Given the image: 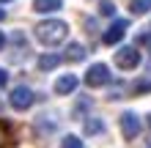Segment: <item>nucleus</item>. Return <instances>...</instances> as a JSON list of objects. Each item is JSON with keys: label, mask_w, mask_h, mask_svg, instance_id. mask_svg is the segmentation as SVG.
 <instances>
[{"label": "nucleus", "mask_w": 151, "mask_h": 148, "mask_svg": "<svg viewBox=\"0 0 151 148\" xmlns=\"http://www.w3.org/2000/svg\"><path fill=\"white\" fill-rule=\"evenodd\" d=\"M118 126H121L124 140H135V137L140 134V129H143V124H140V118H137V112H132V110H127V112L118 118Z\"/></svg>", "instance_id": "4"}, {"label": "nucleus", "mask_w": 151, "mask_h": 148, "mask_svg": "<svg viewBox=\"0 0 151 148\" xmlns=\"http://www.w3.org/2000/svg\"><path fill=\"white\" fill-rule=\"evenodd\" d=\"M99 14L102 16H115V6L110 3V0H102L99 3Z\"/></svg>", "instance_id": "15"}, {"label": "nucleus", "mask_w": 151, "mask_h": 148, "mask_svg": "<svg viewBox=\"0 0 151 148\" xmlns=\"http://www.w3.org/2000/svg\"><path fill=\"white\" fill-rule=\"evenodd\" d=\"M127 30H129V19H113V25H110L107 30H104L102 41H104L107 47H115L124 36H127Z\"/></svg>", "instance_id": "6"}, {"label": "nucleus", "mask_w": 151, "mask_h": 148, "mask_svg": "<svg viewBox=\"0 0 151 148\" xmlns=\"http://www.w3.org/2000/svg\"><path fill=\"white\" fill-rule=\"evenodd\" d=\"M83 80H85L88 88H102V85H107V82L113 80V74H110L107 63H91Z\"/></svg>", "instance_id": "2"}, {"label": "nucleus", "mask_w": 151, "mask_h": 148, "mask_svg": "<svg viewBox=\"0 0 151 148\" xmlns=\"http://www.w3.org/2000/svg\"><path fill=\"white\" fill-rule=\"evenodd\" d=\"M60 55H55V52H47V55H39L36 58V69L39 71H52V69H58L60 66Z\"/></svg>", "instance_id": "8"}, {"label": "nucleus", "mask_w": 151, "mask_h": 148, "mask_svg": "<svg viewBox=\"0 0 151 148\" xmlns=\"http://www.w3.org/2000/svg\"><path fill=\"white\" fill-rule=\"evenodd\" d=\"M60 148H85V145H83V140H80L77 134H66L63 140H60Z\"/></svg>", "instance_id": "14"}, {"label": "nucleus", "mask_w": 151, "mask_h": 148, "mask_svg": "<svg viewBox=\"0 0 151 148\" xmlns=\"http://www.w3.org/2000/svg\"><path fill=\"white\" fill-rule=\"evenodd\" d=\"M77 88V77L74 74H63V77H58L55 85H52V91L58 93V96H66V93H74Z\"/></svg>", "instance_id": "7"}, {"label": "nucleus", "mask_w": 151, "mask_h": 148, "mask_svg": "<svg viewBox=\"0 0 151 148\" xmlns=\"http://www.w3.org/2000/svg\"><path fill=\"white\" fill-rule=\"evenodd\" d=\"M69 36V25L63 19H44L36 25V39L41 41L44 47H58L63 44Z\"/></svg>", "instance_id": "1"}, {"label": "nucleus", "mask_w": 151, "mask_h": 148, "mask_svg": "<svg viewBox=\"0 0 151 148\" xmlns=\"http://www.w3.org/2000/svg\"><path fill=\"white\" fill-rule=\"evenodd\" d=\"M3 47H6V36L0 33V52H3Z\"/></svg>", "instance_id": "17"}, {"label": "nucleus", "mask_w": 151, "mask_h": 148, "mask_svg": "<svg viewBox=\"0 0 151 148\" xmlns=\"http://www.w3.org/2000/svg\"><path fill=\"white\" fill-rule=\"evenodd\" d=\"M129 11L135 14V16L148 14V11H151V0H132V3H129Z\"/></svg>", "instance_id": "12"}, {"label": "nucleus", "mask_w": 151, "mask_h": 148, "mask_svg": "<svg viewBox=\"0 0 151 148\" xmlns=\"http://www.w3.org/2000/svg\"><path fill=\"white\" fill-rule=\"evenodd\" d=\"M88 49L80 44V41H74V44H69L66 52H63V60H69V63H80V60H85Z\"/></svg>", "instance_id": "9"}, {"label": "nucleus", "mask_w": 151, "mask_h": 148, "mask_svg": "<svg viewBox=\"0 0 151 148\" xmlns=\"http://www.w3.org/2000/svg\"><path fill=\"white\" fill-rule=\"evenodd\" d=\"M132 91H135V96H140V93H151V80H146V77L135 80V82H132Z\"/></svg>", "instance_id": "13"}, {"label": "nucleus", "mask_w": 151, "mask_h": 148, "mask_svg": "<svg viewBox=\"0 0 151 148\" xmlns=\"http://www.w3.org/2000/svg\"><path fill=\"white\" fill-rule=\"evenodd\" d=\"M0 19H6V11H3V8H0Z\"/></svg>", "instance_id": "19"}, {"label": "nucleus", "mask_w": 151, "mask_h": 148, "mask_svg": "<svg viewBox=\"0 0 151 148\" xmlns=\"http://www.w3.org/2000/svg\"><path fill=\"white\" fill-rule=\"evenodd\" d=\"M60 6H63V0H33V11H39V14L58 11Z\"/></svg>", "instance_id": "11"}, {"label": "nucleus", "mask_w": 151, "mask_h": 148, "mask_svg": "<svg viewBox=\"0 0 151 148\" xmlns=\"http://www.w3.org/2000/svg\"><path fill=\"white\" fill-rule=\"evenodd\" d=\"M6 82H8V71L0 69V88H6Z\"/></svg>", "instance_id": "16"}, {"label": "nucleus", "mask_w": 151, "mask_h": 148, "mask_svg": "<svg viewBox=\"0 0 151 148\" xmlns=\"http://www.w3.org/2000/svg\"><path fill=\"white\" fill-rule=\"evenodd\" d=\"M146 124H148V126H151V112H148V118H146Z\"/></svg>", "instance_id": "20"}, {"label": "nucleus", "mask_w": 151, "mask_h": 148, "mask_svg": "<svg viewBox=\"0 0 151 148\" xmlns=\"http://www.w3.org/2000/svg\"><path fill=\"white\" fill-rule=\"evenodd\" d=\"M146 44H148V55H151V36H148V41H146Z\"/></svg>", "instance_id": "18"}, {"label": "nucleus", "mask_w": 151, "mask_h": 148, "mask_svg": "<svg viewBox=\"0 0 151 148\" xmlns=\"http://www.w3.org/2000/svg\"><path fill=\"white\" fill-rule=\"evenodd\" d=\"M0 3H8V0H0Z\"/></svg>", "instance_id": "21"}, {"label": "nucleus", "mask_w": 151, "mask_h": 148, "mask_svg": "<svg viewBox=\"0 0 151 148\" xmlns=\"http://www.w3.org/2000/svg\"><path fill=\"white\" fill-rule=\"evenodd\" d=\"M115 66L124 69V71L137 69L140 66V49H135V47H121L118 52H115Z\"/></svg>", "instance_id": "5"}, {"label": "nucleus", "mask_w": 151, "mask_h": 148, "mask_svg": "<svg viewBox=\"0 0 151 148\" xmlns=\"http://www.w3.org/2000/svg\"><path fill=\"white\" fill-rule=\"evenodd\" d=\"M104 121L96 118V115H88L85 118V137H96V134H104Z\"/></svg>", "instance_id": "10"}, {"label": "nucleus", "mask_w": 151, "mask_h": 148, "mask_svg": "<svg viewBox=\"0 0 151 148\" xmlns=\"http://www.w3.org/2000/svg\"><path fill=\"white\" fill-rule=\"evenodd\" d=\"M33 99H36V93H33L30 88H25V85H19V88H14L11 93H8V104H11L14 110H19V112L30 110L33 107Z\"/></svg>", "instance_id": "3"}]
</instances>
